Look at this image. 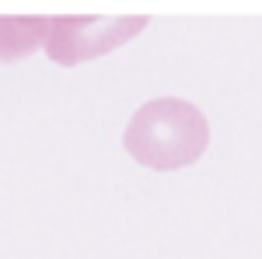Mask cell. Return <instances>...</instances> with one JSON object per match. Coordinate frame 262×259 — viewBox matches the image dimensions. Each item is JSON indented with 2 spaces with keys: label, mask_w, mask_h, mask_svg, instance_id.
Wrapping results in <instances>:
<instances>
[{
  "label": "cell",
  "mask_w": 262,
  "mask_h": 259,
  "mask_svg": "<svg viewBox=\"0 0 262 259\" xmlns=\"http://www.w3.org/2000/svg\"><path fill=\"white\" fill-rule=\"evenodd\" d=\"M122 147L129 158L154 172H179L203 158L210 147V123L192 102L154 98L143 102L122 133Z\"/></svg>",
  "instance_id": "1"
},
{
  "label": "cell",
  "mask_w": 262,
  "mask_h": 259,
  "mask_svg": "<svg viewBox=\"0 0 262 259\" xmlns=\"http://www.w3.org/2000/svg\"><path fill=\"white\" fill-rule=\"evenodd\" d=\"M143 28H147L143 14H56L49 18L46 56L60 67L98 60L137 39Z\"/></svg>",
  "instance_id": "2"
},
{
  "label": "cell",
  "mask_w": 262,
  "mask_h": 259,
  "mask_svg": "<svg viewBox=\"0 0 262 259\" xmlns=\"http://www.w3.org/2000/svg\"><path fill=\"white\" fill-rule=\"evenodd\" d=\"M49 18L39 14H0V63H14L32 56L39 46H46Z\"/></svg>",
  "instance_id": "3"
}]
</instances>
